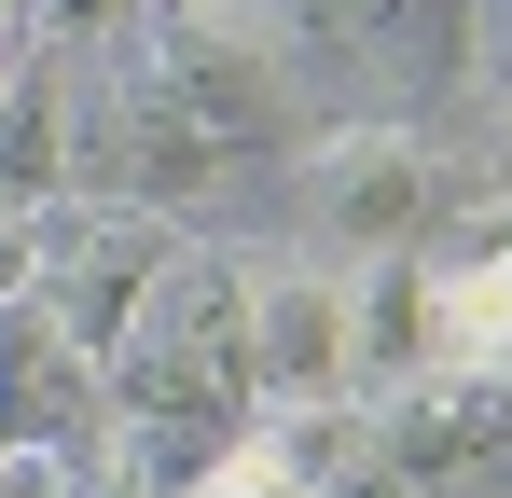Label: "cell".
Here are the masks:
<instances>
[{
	"mask_svg": "<svg viewBox=\"0 0 512 498\" xmlns=\"http://www.w3.org/2000/svg\"><path fill=\"white\" fill-rule=\"evenodd\" d=\"M97 374H111L125 415H180V429H208L222 402H250V263H222V249L180 236L139 277L125 332L97 346Z\"/></svg>",
	"mask_w": 512,
	"mask_h": 498,
	"instance_id": "6da1fadb",
	"label": "cell"
},
{
	"mask_svg": "<svg viewBox=\"0 0 512 498\" xmlns=\"http://www.w3.org/2000/svg\"><path fill=\"white\" fill-rule=\"evenodd\" d=\"M429 208H443V180L402 125H333L319 153H305V222L319 249L346 263H374V249H429Z\"/></svg>",
	"mask_w": 512,
	"mask_h": 498,
	"instance_id": "7a4b0ae2",
	"label": "cell"
},
{
	"mask_svg": "<svg viewBox=\"0 0 512 498\" xmlns=\"http://www.w3.org/2000/svg\"><path fill=\"white\" fill-rule=\"evenodd\" d=\"M374 457H388V485L512 471V374H402V388H374Z\"/></svg>",
	"mask_w": 512,
	"mask_h": 498,
	"instance_id": "3957f363",
	"label": "cell"
},
{
	"mask_svg": "<svg viewBox=\"0 0 512 498\" xmlns=\"http://www.w3.org/2000/svg\"><path fill=\"white\" fill-rule=\"evenodd\" d=\"M250 402H360L333 263H250Z\"/></svg>",
	"mask_w": 512,
	"mask_h": 498,
	"instance_id": "277c9868",
	"label": "cell"
},
{
	"mask_svg": "<svg viewBox=\"0 0 512 498\" xmlns=\"http://www.w3.org/2000/svg\"><path fill=\"white\" fill-rule=\"evenodd\" d=\"M70 42H28L14 70H0V208L14 222H42L56 194H70Z\"/></svg>",
	"mask_w": 512,
	"mask_h": 498,
	"instance_id": "5b68a950",
	"label": "cell"
},
{
	"mask_svg": "<svg viewBox=\"0 0 512 498\" xmlns=\"http://www.w3.org/2000/svg\"><path fill=\"white\" fill-rule=\"evenodd\" d=\"M346 360H360V402L429 374V249H374L346 277Z\"/></svg>",
	"mask_w": 512,
	"mask_h": 498,
	"instance_id": "8992f818",
	"label": "cell"
},
{
	"mask_svg": "<svg viewBox=\"0 0 512 498\" xmlns=\"http://www.w3.org/2000/svg\"><path fill=\"white\" fill-rule=\"evenodd\" d=\"M28 291H42V236L0 208V305H28Z\"/></svg>",
	"mask_w": 512,
	"mask_h": 498,
	"instance_id": "52a82bcc",
	"label": "cell"
},
{
	"mask_svg": "<svg viewBox=\"0 0 512 498\" xmlns=\"http://www.w3.org/2000/svg\"><path fill=\"white\" fill-rule=\"evenodd\" d=\"M125 14H139V0H42V28H56V42H111Z\"/></svg>",
	"mask_w": 512,
	"mask_h": 498,
	"instance_id": "ba28073f",
	"label": "cell"
},
{
	"mask_svg": "<svg viewBox=\"0 0 512 498\" xmlns=\"http://www.w3.org/2000/svg\"><path fill=\"white\" fill-rule=\"evenodd\" d=\"M14 56H28V0H0V70H14Z\"/></svg>",
	"mask_w": 512,
	"mask_h": 498,
	"instance_id": "9c48e42d",
	"label": "cell"
},
{
	"mask_svg": "<svg viewBox=\"0 0 512 498\" xmlns=\"http://www.w3.org/2000/svg\"><path fill=\"white\" fill-rule=\"evenodd\" d=\"M485 56H499V70H512V0H485Z\"/></svg>",
	"mask_w": 512,
	"mask_h": 498,
	"instance_id": "30bf717a",
	"label": "cell"
}]
</instances>
